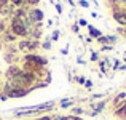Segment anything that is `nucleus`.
Segmentation results:
<instances>
[{"label":"nucleus","mask_w":126,"mask_h":120,"mask_svg":"<svg viewBox=\"0 0 126 120\" xmlns=\"http://www.w3.org/2000/svg\"><path fill=\"white\" fill-rule=\"evenodd\" d=\"M54 106V102L49 101V102H43V104H37V106H32V107H24V109H16L15 114L16 115H27V114H35V112H40V111H48Z\"/></svg>","instance_id":"nucleus-1"},{"label":"nucleus","mask_w":126,"mask_h":120,"mask_svg":"<svg viewBox=\"0 0 126 120\" xmlns=\"http://www.w3.org/2000/svg\"><path fill=\"white\" fill-rule=\"evenodd\" d=\"M11 27H13V32H15L16 35H27L29 34V29H27V26L24 24V21H22L19 16H16L15 19H13V22H11Z\"/></svg>","instance_id":"nucleus-2"},{"label":"nucleus","mask_w":126,"mask_h":120,"mask_svg":"<svg viewBox=\"0 0 126 120\" xmlns=\"http://www.w3.org/2000/svg\"><path fill=\"white\" fill-rule=\"evenodd\" d=\"M29 16H31V21L40 22L42 19H43V11H42V10H37V8H35V10H32V11H31V15H29Z\"/></svg>","instance_id":"nucleus-3"},{"label":"nucleus","mask_w":126,"mask_h":120,"mask_svg":"<svg viewBox=\"0 0 126 120\" xmlns=\"http://www.w3.org/2000/svg\"><path fill=\"white\" fill-rule=\"evenodd\" d=\"M115 115L117 117H120V119H126V102L123 101V104H120L117 109H115Z\"/></svg>","instance_id":"nucleus-4"},{"label":"nucleus","mask_w":126,"mask_h":120,"mask_svg":"<svg viewBox=\"0 0 126 120\" xmlns=\"http://www.w3.org/2000/svg\"><path fill=\"white\" fill-rule=\"evenodd\" d=\"M113 18H115V21L117 22H120V24H126V13L123 11H115L113 13Z\"/></svg>","instance_id":"nucleus-5"},{"label":"nucleus","mask_w":126,"mask_h":120,"mask_svg":"<svg viewBox=\"0 0 126 120\" xmlns=\"http://www.w3.org/2000/svg\"><path fill=\"white\" fill-rule=\"evenodd\" d=\"M88 31H89V35H91V37H96V39H99L101 37V31H99V29H96V27H93V26H88Z\"/></svg>","instance_id":"nucleus-6"},{"label":"nucleus","mask_w":126,"mask_h":120,"mask_svg":"<svg viewBox=\"0 0 126 120\" xmlns=\"http://www.w3.org/2000/svg\"><path fill=\"white\" fill-rule=\"evenodd\" d=\"M125 99H126V93L123 91V93H120V95H118L117 98L113 99V104H115V106L118 107V106H120V102H121V101H125Z\"/></svg>","instance_id":"nucleus-7"},{"label":"nucleus","mask_w":126,"mask_h":120,"mask_svg":"<svg viewBox=\"0 0 126 120\" xmlns=\"http://www.w3.org/2000/svg\"><path fill=\"white\" fill-rule=\"evenodd\" d=\"M72 104H74V101H72V99H67V101H65V99H64V101H61V107H70V106Z\"/></svg>","instance_id":"nucleus-8"},{"label":"nucleus","mask_w":126,"mask_h":120,"mask_svg":"<svg viewBox=\"0 0 126 120\" xmlns=\"http://www.w3.org/2000/svg\"><path fill=\"white\" fill-rule=\"evenodd\" d=\"M78 3H80L81 6H85V8H88V6H89V3L86 2V0H80V2H78Z\"/></svg>","instance_id":"nucleus-9"},{"label":"nucleus","mask_w":126,"mask_h":120,"mask_svg":"<svg viewBox=\"0 0 126 120\" xmlns=\"http://www.w3.org/2000/svg\"><path fill=\"white\" fill-rule=\"evenodd\" d=\"M24 2H26V0H13V3H15V5H18V6H19V5H22Z\"/></svg>","instance_id":"nucleus-10"},{"label":"nucleus","mask_w":126,"mask_h":120,"mask_svg":"<svg viewBox=\"0 0 126 120\" xmlns=\"http://www.w3.org/2000/svg\"><path fill=\"white\" fill-rule=\"evenodd\" d=\"M81 112H83V109H80V107H75L74 109V114L77 115V114H81Z\"/></svg>","instance_id":"nucleus-11"},{"label":"nucleus","mask_w":126,"mask_h":120,"mask_svg":"<svg viewBox=\"0 0 126 120\" xmlns=\"http://www.w3.org/2000/svg\"><path fill=\"white\" fill-rule=\"evenodd\" d=\"M58 39H59V32L54 31V32H53V40H58Z\"/></svg>","instance_id":"nucleus-12"},{"label":"nucleus","mask_w":126,"mask_h":120,"mask_svg":"<svg viewBox=\"0 0 126 120\" xmlns=\"http://www.w3.org/2000/svg\"><path fill=\"white\" fill-rule=\"evenodd\" d=\"M43 48H45V50H49V48H51V43H49V42L43 43Z\"/></svg>","instance_id":"nucleus-13"},{"label":"nucleus","mask_w":126,"mask_h":120,"mask_svg":"<svg viewBox=\"0 0 126 120\" xmlns=\"http://www.w3.org/2000/svg\"><path fill=\"white\" fill-rule=\"evenodd\" d=\"M85 85H86V88H91V86H93V82H91V80H86Z\"/></svg>","instance_id":"nucleus-14"},{"label":"nucleus","mask_w":126,"mask_h":120,"mask_svg":"<svg viewBox=\"0 0 126 120\" xmlns=\"http://www.w3.org/2000/svg\"><path fill=\"white\" fill-rule=\"evenodd\" d=\"M91 61H97V53H93L91 55Z\"/></svg>","instance_id":"nucleus-15"},{"label":"nucleus","mask_w":126,"mask_h":120,"mask_svg":"<svg viewBox=\"0 0 126 120\" xmlns=\"http://www.w3.org/2000/svg\"><path fill=\"white\" fill-rule=\"evenodd\" d=\"M26 2H27V3H32V5H35V3H38L40 0H26Z\"/></svg>","instance_id":"nucleus-16"},{"label":"nucleus","mask_w":126,"mask_h":120,"mask_svg":"<svg viewBox=\"0 0 126 120\" xmlns=\"http://www.w3.org/2000/svg\"><path fill=\"white\" fill-rule=\"evenodd\" d=\"M80 26H88V22H86L85 19H80Z\"/></svg>","instance_id":"nucleus-17"},{"label":"nucleus","mask_w":126,"mask_h":120,"mask_svg":"<svg viewBox=\"0 0 126 120\" xmlns=\"http://www.w3.org/2000/svg\"><path fill=\"white\" fill-rule=\"evenodd\" d=\"M86 80H85V77H78V83H85Z\"/></svg>","instance_id":"nucleus-18"},{"label":"nucleus","mask_w":126,"mask_h":120,"mask_svg":"<svg viewBox=\"0 0 126 120\" xmlns=\"http://www.w3.org/2000/svg\"><path fill=\"white\" fill-rule=\"evenodd\" d=\"M56 10H58V13H62V8H61V5H56Z\"/></svg>","instance_id":"nucleus-19"},{"label":"nucleus","mask_w":126,"mask_h":120,"mask_svg":"<svg viewBox=\"0 0 126 120\" xmlns=\"http://www.w3.org/2000/svg\"><path fill=\"white\" fill-rule=\"evenodd\" d=\"M38 120H51V117H48V115H45V117H42V119H38Z\"/></svg>","instance_id":"nucleus-20"}]
</instances>
